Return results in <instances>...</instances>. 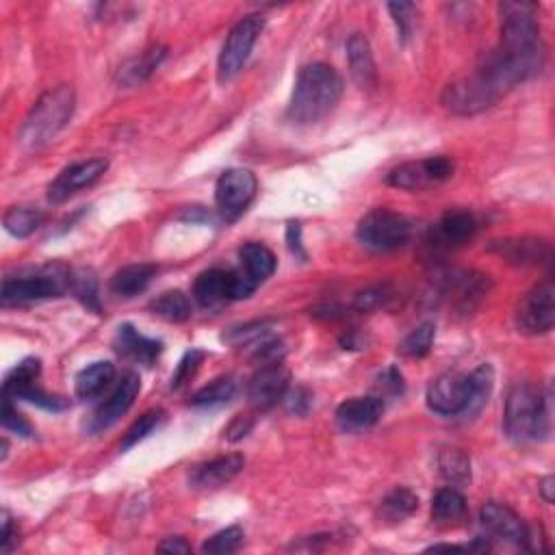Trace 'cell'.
<instances>
[{
    "instance_id": "obj_3",
    "label": "cell",
    "mask_w": 555,
    "mask_h": 555,
    "mask_svg": "<svg viewBox=\"0 0 555 555\" xmlns=\"http://www.w3.org/2000/svg\"><path fill=\"white\" fill-rule=\"evenodd\" d=\"M503 428L516 443L547 441L551 434L549 395L529 382L514 384L506 397Z\"/></svg>"
},
{
    "instance_id": "obj_37",
    "label": "cell",
    "mask_w": 555,
    "mask_h": 555,
    "mask_svg": "<svg viewBox=\"0 0 555 555\" xmlns=\"http://www.w3.org/2000/svg\"><path fill=\"white\" fill-rule=\"evenodd\" d=\"M237 393V382L235 378H217L213 380L209 386H204L196 395L191 397V406L196 408H206V406H217V404H226L230 402L232 397Z\"/></svg>"
},
{
    "instance_id": "obj_7",
    "label": "cell",
    "mask_w": 555,
    "mask_h": 555,
    "mask_svg": "<svg viewBox=\"0 0 555 555\" xmlns=\"http://www.w3.org/2000/svg\"><path fill=\"white\" fill-rule=\"evenodd\" d=\"M263 27H265L263 16H248L232 27L217 61L219 81L228 83L243 70L245 61H248L252 48L258 40V35L263 33Z\"/></svg>"
},
{
    "instance_id": "obj_34",
    "label": "cell",
    "mask_w": 555,
    "mask_h": 555,
    "mask_svg": "<svg viewBox=\"0 0 555 555\" xmlns=\"http://www.w3.org/2000/svg\"><path fill=\"white\" fill-rule=\"evenodd\" d=\"M44 219L46 215L37 209H29V206H11L3 217V224L11 235L24 239V237H31L33 232L44 224Z\"/></svg>"
},
{
    "instance_id": "obj_14",
    "label": "cell",
    "mask_w": 555,
    "mask_h": 555,
    "mask_svg": "<svg viewBox=\"0 0 555 555\" xmlns=\"http://www.w3.org/2000/svg\"><path fill=\"white\" fill-rule=\"evenodd\" d=\"M109 170V161L107 159H87V161H79L68 165L53 183L48 187V202L50 204H61L70 200L76 193L96 185L98 180L105 176V172Z\"/></svg>"
},
{
    "instance_id": "obj_46",
    "label": "cell",
    "mask_w": 555,
    "mask_h": 555,
    "mask_svg": "<svg viewBox=\"0 0 555 555\" xmlns=\"http://www.w3.org/2000/svg\"><path fill=\"white\" fill-rule=\"evenodd\" d=\"M252 428H254V417L237 415L224 430V438L230 443H237V441H241V438L248 436L252 432Z\"/></svg>"
},
{
    "instance_id": "obj_38",
    "label": "cell",
    "mask_w": 555,
    "mask_h": 555,
    "mask_svg": "<svg viewBox=\"0 0 555 555\" xmlns=\"http://www.w3.org/2000/svg\"><path fill=\"white\" fill-rule=\"evenodd\" d=\"M434 337H436V326L432 321H423V324H419L402 343H399V352L408 358L428 356L432 350Z\"/></svg>"
},
{
    "instance_id": "obj_51",
    "label": "cell",
    "mask_w": 555,
    "mask_h": 555,
    "mask_svg": "<svg viewBox=\"0 0 555 555\" xmlns=\"http://www.w3.org/2000/svg\"><path fill=\"white\" fill-rule=\"evenodd\" d=\"M538 490H540V495H542V499H545L547 503H553V499H555V495H553V490H555V480L551 475H547V477H542L540 480V486H538Z\"/></svg>"
},
{
    "instance_id": "obj_48",
    "label": "cell",
    "mask_w": 555,
    "mask_h": 555,
    "mask_svg": "<svg viewBox=\"0 0 555 555\" xmlns=\"http://www.w3.org/2000/svg\"><path fill=\"white\" fill-rule=\"evenodd\" d=\"M287 241H289V250L298 258H302V261H306V252L302 248V228H300V224H289Z\"/></svg>"
},
{
    "instance_id": "obj_11",
    "label": "cell",
    "mask_w": 555,
    "mask_h": 555,
    "mask_svg": "<svg viewBox=\"0 0 555 555\" xmlns=\"http://www.w3.org/2000/svg\"><path fill=\"white\" fill-rule=\"evenodd\" d=\"M428 408L441 417H458L467 412L471 399V378L467 373L447 371L428 386Z\"/></svg>"
},
{
    "instance_id": "obj_21",
    "label": "cell",
    "mask_w": 555,
    "mask_h": 555,
    "mask_svg": "<svg viewBox=\"0 0 555 555\" xmlns=\"http://www.w3.org/2000/svg\"><path fill=\"white\" fill-rule=\"evenodd\" d=\"M384 415V399L352 397L337 408V423L343 432H363L376 425Z\"/></svg>"
},
{
    "instance_id": "obj_45",
    "label": "cell",
    "mask_w": 555,
    "mask_h": 555,
    "mask_svg": "<svg viewBox=\"0 0 555 555\" xmlns=\"http://www.w3.org/2000/svg\"><path fill=\"white\" fill-rule=\"evenodd\" d=\"M3 428L24 438H31L35 434L33 425L20 415V412L14 408V404H11L9 397H3Z\"/></svg>"
},
{
    "instance_id": "obj_33",
    "label": "cell",
    "mask_w": 555,
    "mask_h": 555,
    "mask_svg": "<svg viewBox=\"0 0 555 555\" xmlns=\"http://www.w3.org/2000/svg\"><path fill=\"white\" fill-rule=\"evenodd\" d=\"M42 371L40 358H24L20 365H16L7 373L5 384H3V397L16 399L24 389H29L31 384L37 382Z\"/></svg>"
},
{
    "instance_id": "obj_29",
    "label": "cell",
    "mask_w": 555,
    "mask_h": 555,
    "mask_svg": "<svg viewBox=\"0 0 555 555\" xmlns=\"http://www.w3.org/2000/svg\"><path fill=\"white\" fill-rule=\"evenodd\" d=\"M467 519V499L458 488H441L432 499V521L443 527L460 525Z\"/></svg>"
},
{
    "instance_id": "obj_31",
    "label": "cell",
    "mask_w": 555,
    "mask_h": 555,
    "mask_svg": "<svg viewBox=\"0 0 555 555\" xmlns=\"http://www.w3.org/2000/svg\"><path fill=\"white\" fill-rule=\"evenodd\" d=\"M150 311L170 324H183L191 317V302L183 291H167L150 302Z\"/></svg>"
},
{
    "instance_id": "obj_20",
    "label": "cell",
    "mask_w": 555,
    "mask_h": 555,
    "mask_svg": "<svg viewBox=\"0 0 555 555\" xmlns=\"http://www.w3.org/2000/svg\"><path fill=\"white\" fill-rule=\"evenodd\" d=\"M245 458L241 454L219 456L209 462L198 464L189 475V484L198 490H215L222 488L243 471Z\"/></svg>"
},
{
    "instance_id": "obj_9",
    "label": "cell",
    "mask_w": 555,
    "mask_h": 555,
    "mask_svg": "<svg viewBox=\"0 0 555 555\" xmlns=\"http://www.w3.org/2000/svg\"><path fill=\"white\" fill-rule=\"evenodd\" d=\"M454 174V161L447 157H428L421 161H408L397 165L386 176V183L395 189L419 191L445 183Z\"/></svg>"
},
{
    "instance_id": "obj_16",
    "label": "cell",
    "mask_w": 555,
    "mask_h": 555,
    "mask_svg": "<svg viewBox=\"0 0 555 555\" xmlns=\"http://www.w3.org/2000/svg\"><path fill=\"white\" fill-rule=\"evenodd\" d=\"M193 298L204 308H222L239 300L235 269H206L193 282Z\"/></svg>"
},
{
    "instance_id": "obj_44",
    "label": "cell",
    "mask_w": 555,
    "mask_h": 555,
    "mask_svg": "<svg viewBox=\"0 0 555 555\" xmlns=\"http://www.w3.org/2000/svg\"><path fill=\"white\" fill-rule=\"evenodd\" d=\"M376 389H378V397L380 399H386V397H402L404 391H406V384H404V376H402V371H399L397 367H389V369H384L380 376H378V384H376Z\"/></svg>"
},
{
    "instance_id": "obj_19",
    "label": "cell",
    "mask_w": 555,
    "mask_h": 555,
    "mask_svg": "<svg viewBox=\"0 0 555 555\" xmlns=\"http://www.w3.org/2000/svg\"><path fill=\"white\" fill-rule=\"evenodd\" d=\"M113 350L122 358L133 360L137 365L152 367L163 352V343L144 337V334L131 324H122L113 337Z\"/></svg>"
},
{
    "instance_id": "obj_41",
    "label": "cell",
    "mask_w": 555,
    "mask_h": 555,
    "mask_svg": "<svg viewBox=\"0 0 555 555\" xmlns=\"http://www.w3.org/2000/svg\"><path fill=\"white\" fill-rule=\"evenodd\" d=\"M389 300H391L389 287L376 285V287H367L365 291H360L352 302V308L356 313H371V311H378V308H382Z\"/></svg>"
},
{
    "instance_id": "obj_26",
    "label": "cell",
    "mask_w": 555,
    "mask_h": 555,
    "mask_svg": "<svg viewBox=\"0 0 555 555\" xmlns=\"http://www.w3.org/2000/svg\"><path fill=\"white\" fill-rule=\"evenodd\" d=\"M165 57H167V48L161 46V44H154V46L146 48L144 53H139L137 57L128 59L124 66L118 70V83L126 89L141 85V83L150 79L154 70L161 66Z\"/></svg>"
},
{
    "instance_id": "obj_30",
    "label": "cell",
    "mask_w": 555,
    "mask_h": 555,
    "mask_svg": "<svg viewBox=\"0 0 555 555\" xmlns=\"http://www.w3.org/2000/svg\"><path fill=\"white\" fill-rule=\"evenodd\" d=\"M438 471L454 488L471 482V460L458 447H443L438 451Z\"/></svg>"
},
{
    "instance_id": "obj_23",
    "label": "cell",
    "mask_w": 555,
    "mask_h": 555,
    "mask_svg": "<svg viewBox=\"0 0 555 555\" xmlns=\"http://www.w3.org/2000/svg\"><path fill=\"white\" fill-rule=\"evenodd\" d=\"M477 230H480V222H477V217L471 211H447L441 217V222L436 224V245H443L447 250L460 248V245L469 243L477 235Z\"/></svg>"
},
{
    "instance_id": "obj_13",
    "label": "cell",
    "mask_w": 555,
    "mask_h": 555,
    "mask_svg": "<svg viewBox=\"0 0 555 555\" xmlns=\"http://www.w3.org/2000/svg\"><path fill=\"white\" fill-rule=\"evenodd\" d=\"M443 107L456 115H475L497 105L499 98L490 92L484 81L477 74L464 76L454 83H449L443 92Z\"/></svg>"
},
{
    "instance_id": "obj_36",
    "label": "cell",
    "mask_w": 555,
    "mask_h": 555,
    "mask_svg": "<svg viewBox=\"0 0 555 555\" xmlns=\"http://www.w3.org/2000/svg\"><path fill=\"white\" fill-rule=\"evenodd\" d=\"M68 291L74 295L76 300H81L87 308L92 311H100V300H98V280L87 269H70L68 274Z\"/></svg>"
},
{
    "instance_id": "obj_49",
    "label": "cell",
    "mask_w": 555,
    "mask_h": 555,
    "mask_svg": "<svg viewBox=\"0 0 555 555\" xmlns=\"http://www.w3.org/2000/svg\"><path fill=\"white\" fill-rule=\"evenodd\" d=\"M159 551L161 553H191V545L185 538L174 536V538H165L159 545Z\"/></svg>"
},
{
    "instance_id": "obj_5",
    "label": "cell",
    "mask_w": 555,
    "mask_h": 555,
    "mask_svg": "<svg viewBox=\"0 0 555 555\" xmlns=\"http://www.w3.org/2000/svg\"><path fill=\"white\" fill-rule=\"evenodd\" d=\"M356 237L373 252H393L404 248L412 237V224L402 213L373 209L356 226Z\"/></svg>"
},
{
    "instance_id": "obj_8",
    "label": "cell",
    "mask_w": 555,
    "mask_h": 555,
    "mask_svg": "<svg viewBox=\"0 0 555 555\" xmlns=\"http://www.w3.org/2000/svg\"><path fill=\"white\" fill-rule=\"evenodd\" d=\"M256 189V176L250 170H243V167L226 170L217 178L215 185V202L219 215H222L226 222H235L256 198Z\"/></svg>"
},
{
    "instance_id": "obj_2",
    "label": "cell",
    "mask_w": 555,
    "mask_h": 555,
    "mask_svg": "<svg viewBox=\"0 0 555 555\" xmlns=\"http://www.w3.org/2000/svg\"><path fill=\"white\" fill-rule=\"evenodd\" d=\"M343 96V79L326 63H308L293 85L287 120L293 126H315L337 109Z\"/></svg>"
},
{
    "instance_id": "obj_35",
    "label": "cell",
    "mask_w": 555,
    "mask_h": 555,
    "mask_svg": "<svg viewBox=\"0 0 555 555\" xmlns=\"http://www.w3.org/2000/svg\"><path fill=\"white\" fill-rule=\"evenodd\" d=\"M469 378H471V399H469V406H467V412H464V417H473L486 406L490 393H493V384H495V373L490 365L477 367L473 373H469Z\"/></svg>"
},
{
    "instance_id": "obj_17",
    "label": "cell",
    "mask_w": 555,
    "mask_h": 555,
    "mask_svg": "<svg viewBox=\"0 0 555 555\" xmlns=\"http://www.w3.org/2000/svg\"><path fill=\"white\" fill-rule=\"evenodd\" d=\"M480 521L486 532L493 538L512 542V545H519V547H527L529 527L523 523L519 514H516L512 508L503 506V503H497V501L484 503V508L480 512Z\"/></svg>"
},
{
    "instance_id": "obj_39",
    "label": "cell",
    "mask_w": 555,
    "mask_h": 555,
    "mask_svg": "<svg viewBox=\"0 0 555 555\" xmlns=\"http://www.w3.org/2000/svg\"><path fill=\"white\" fill-rule=\"evenodd\" d=\"M163 419H165V412H163V410H148L146 415H141V417L131 425V428H128V432L124 434L122 443H120V449L126 451V449L135 447L139 441H144L146 436H150L154 430L159 428Z\"/></svg>"
},
{
    "instance_id": "obj_47",
    "label": "cell",
    "mask_w": 555,
    "mask_h": 555,
    "mask_svg": "<svg viewBox=\"0 0 555 555\" xmlns=\"http://www.w3.org/2000/svg\"><path fill=\"white\" fill-rule=\"evenodd\" d=\"M285 397H287L289 410L295 412V415L304 417L306 412H308V408H311V395H308V391H304V389H295V391H291Z\"/></svg>"
},
{
    "instance_id": "obj_18",
    "label": "cell",
    "mask_w": 555,
    "mask_h": 555,
    "mask_svg": "<svg viewBox=\"0 0 555 555\" xmlns=\"http://www.w3.org/2000/svg\"><path fill=\"white\" fill-rule=\"evenodd\" d=\"M490 252L501 256L510 265H540L551 258V243L536 237H516V239H501L488 245Z\"/></svg>"
},
{
    "instance_id": "obj_43",
    "label": "cell",
    "mask_w": 555,
    "mask_h": 555,
    "mask_svg": "<svg viewBox=\"0 0 555 555\" xmlns=\"http://www.w3.org/2000/svg\"><path fill=\"white\" fill-rule=\"evenodd\" d=\"M202 360H204L202 350L185 352V356L180 358V363H178L174 376H172V389H180V386H185L193 376H196V371L200 369Z\"/></svg>"
},
{
    "instance_id": "obj_6",
    "label": "cell",
    "mask_w": 555,
    "mask_h": 555,
    "mask_svg": "<svg viewBox=\"0 0 555 555\" xmlns=\"http://www.w3.org/2000/svg\"><path fill=\"white\" fill-rule=\"evenodd\" d=\"M70 269L46 267L37 274L5 278L3 282V306H22L50 298H59L68 289Z\"/></svg>"
},
{
    "instance_id": "obj_32",
    "label": "cell",
    "mask_w": 555,
    "mask_h": 555,
    "mask_svg": "<svg viewBox=\"0 0 555 555\" xmlns=\"http://www.w3.org/2000/svg\"><path fill=\"white\" fill-rule=\"evenodd\" d=\"M419 508V497L408 488H395L380 503V514L384 521L402 523Z\"/></svg>"
},
{
    "instance_id": "obj_50",
    "label": "cell",
    "mask_w": 555,
    "mask_h": 555,
    "mask_svg": "<svg viewBox=\"0 0 555 555\" xmlns=\"http://www.w3.org/2000/svg\"><path fill=\"white\" fill-rule=\"evenodd\" d=\"M14 547V521H11L9 512H3V538H0V549L3 553H9Z\"/></svg>"
},
{
    "instance_id": "obj_28",
    "label": "cell",
    "mask_w": 555,
    "mask_h": 555,
    "mask_svg": "<svg viewBox=\"0 0 555 555\" xmlns=\"http://www.w3.org/2000/svg\"><path fill=\"white\" fill-rule=\"evenodd\" d=\"M154 276H157V267L154 265H126L120 271H115L109 287L120 298H135V295L144 293L150 287Z\"/></svg>"
},
{
    "instance_id": "obj_42",
    "label": "cell",
    "mask_w": 555,
    "mask_h": 555,
    "mask_svg": "<svg viewBox=\"0 0 555 555\" xmlns=\"http://www.w3.org/2000/svg\"><path fill=\"white\" fill-rule=\"evenodd\" d=\"M389 11L393 16V22L399 33V42L406 44L412 35V27H415V11L417 7L412 3H391Z\"/></svg>"
},
{
    "instance_id": "obj_25",
    "label": "cell",
    "mask_w": 555,
    "mask_h": 555,
    "mask_svg": "<svg viewBox=\"0 0 555 555\" xmlns=\"http://www.w3.org/2000/svg\"><path fill=\"white\" fill-rule=\"evenodd\" d=\"M347 63H350L352 79L358 83V87L371 89L378 83V72H376V61L371 55L369 40L363 33H354L350 40H347Z\"/></svg>"
},
{
    "instance_id": "obj_24",
    "label": "cell",
    "mask_w": 555,
    "mask_h": 555,
    "mask_svg": "<svg viewBox=\"0 0 555 555\" xmlns=\"http://www.w3.org/2000/svg\"><path fill=\"white\" fill-rule=\"evenodd\" d=\"M239 258H241V267L237 271L254 291L261 287L267 278L274 276L276 256L267 248V245L256 241L245 243L239 250Z\"/></svg>"
},
{
    "instance_id": "obj_27",
    "label": "cell",
    "mask_w": 555,
    "mask_h": 555,
    "mask_svg": "<svg viewBox=\"0 0 555 555\" xmlns=\"http://www.w3.org/2000/svg\"><path fill=\"white\" fill-rule=\"evenodd\" d=\"M113 380L115 365L109 363V360H98V363H92L83 371H79V376L74 380V393L79 399L89 402V399H96L105 393L113 384Z\"/></svg>"
},
{
    "instance_id": "obj_15",
    "label": "cell",
    "mask_w": 555,
    "mask_h": 555,
    "mask_svg": "<svg viewBox=\"0 0 555 555\" xmlns=\"http://www.w3.org/2000/svg\"><path fill=\"white\" fill-rule=\"evenodd\" d=\"M291 376L285 365L269 363L258 369L248 382V402L254 410L265 412L274 408L289 393Z\"/></svg>"
},
{
    "instance_id": "obj_1",
    "label": "cell",
    "mask_w": 555,
    "mask_h": 555,
    "mask_svg": "<svg viewBox=\"0 0 555 555\" xmlns=\"http://www.w3.org/2000/svg\"><path fill=\"white\" fill-rule=\"evenodd\" d=\"M501 42L486 53L475 74L503 98L512 87L532 79L545 66L547 50L538 27V5L501 3Z\"/></svg>"
},
{
    "instance_id": "obj_10",
    "label": "cell",
    "mask_w": 555,
    "mask_h": 555,
    "mask_svg": "<svg viewBox=\"0 0 555 555\" xmlns=\"http://www.w3.org/2000/svg\"><path fill=\"white\" fill-rule=\"evenodd\" d=\"M555 324V287L551 280L540 282L523 295L516 308V326L525 334H547Z\"/></svg>"
},
{
    "instance_id": "obj_4",
    "label": "cell",
    "mask_w": 555,
    "mask_h": 555,
    "mask_svg": "<svg viewBox=\"0 0 555 555\" xmlns=\"http://www.w3.org/2000/svg\"><path fill=\"white\" fill-rule=\"evenodd\" d=\"M76 96L72 85H59L35 102L18 131V144L24 150H37L50 144L72 120Z\"/></svg>"
},
{
    "instance_id": "obj_40",
    "label": "cell",
    "mask_w": 555,
    "mask_h": 555,
    "mask_svg": "<svg viewBox=\"0 0 555 555\" xmlns=\"http://www.w3.org/2000/svg\"><path fill=\"white\" fill-rule=\"evenodd\" d=\"M243 529L232 525L222 529V532L213 534L209 540L202 545V553H211V555H228V553H235L243 547Z\"/></svg>"
},
{
    "instance_id": "obj_22",
    "label": "cell",
    "mask_w": 555,
    "mask_h": 555,
    "mask_svg": "<svg viewBox=\"0 0 555 555\" xmlns=\"http://www.w3.org/2000/svg\"><path fill=\"white\" fill-rule=\"evenodd\" d=\"M486 282L484 276L473 274V271H447L441 276V289L454 306L471 311V308L480 302L486 295Z\"/></svg>"
},
{
    "instance_id": "obj_12",
    "label": "cell",
    "mask_w": 555,
    "mask_h": 555,
    "mask_svg": "<svg viewBox=\"0 0 555 555\" xmlns=\"http://www.w3.org/2000/svg\"><path fill=\"white\" fill-rule=\"evenodd\" d=\"M141 391V380L137 373H126V376L118 382V386L109 393V397L102 402L89 419L83 423V428L89 434H98L102 430H109L111 425L118 423L131 406L135 404V399Z\"/></svg>"
}]
</instances>
